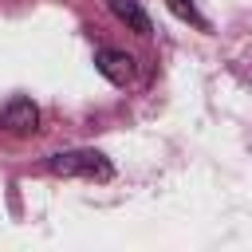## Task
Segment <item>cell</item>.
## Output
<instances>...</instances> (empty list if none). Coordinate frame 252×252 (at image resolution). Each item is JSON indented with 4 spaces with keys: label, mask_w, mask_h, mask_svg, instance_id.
Here are the masks:
<instances>
[{
    "label": "cell",
    "mask_w": 252,
    "mask_h": 252,
    "mask_svg": "<svg viewBox=\"0 0 252 252\" xmlns=\"http://www.w3.org/2000/svg\"><path fill=\"white\" fill-rule=\"evenodd\" d=\"M94 67H98V75L110 79L114 87H126V83L134 79V59H130L126 51H114V47H102V51L94 55Z\"/></svg>",
    "instance_id": "3"
},
{
    "label": "cell",
    "mask_w": 252,
    "mask_h": 252,
    "mask_svg": "<svg viewBox=\"0 0 252 252\" xmlns=\"http://www.w3.org/2000/svg\"><path fill=\"white\" fill-rule=\"evenodd\" d=\"M0 122H4L12 134H35V126H39V110H35V102H32V98L16 94V98H8V102H4Z\"/></svg>",
    "instance_id": "2"
},
{
    "label": "cell",
    "mask_w": 252,
    "mask_h": 252,
    "mask_svg": "<svg viewBox=\"0 0 252 252\" xmlns=\"http://www.w3.org/2000/svg\"><path fill=\"white\" fill-rule=\"evenodd\" d=\"M47 169L59 177H87V181H110L114 165L106 161V154L98 150H67V154H51Z\"/></svg>",
    "instance_id": "1"
},
{
    "label": "cell",
    "mask_w": 252,
    "mask_h": 252,
    "mask_svg": "<svg viewBox=\"0 0 252 252\" xmlns=\"http://www.w3.org/2000/svg\"><path fill=\"white\" fill-rule=\"evenodd\" d=\"M165 8H169V12L177 16V20L193 24L197 32H209V20H205V16L197 12V4H193V0H165Z\"/></svg>",
    "instance_id": "5"
},
{
    "label": "cell",
    "mask_w": 252,
    "mask_h": 252,
    "mask_svg": "<svg viewBox=\"0 0 252 252\" xmlns=\"http://www.w3.org/2000/svg\"><path fill=\"white\" fill-rule=\"evenodd\" d=\"M110 4V12L130 28V32H138V35H150L154 32V24H150V16L138 8V0H106Z\"/></svg>",
    "instance_id": "4"
}]
</instances>
